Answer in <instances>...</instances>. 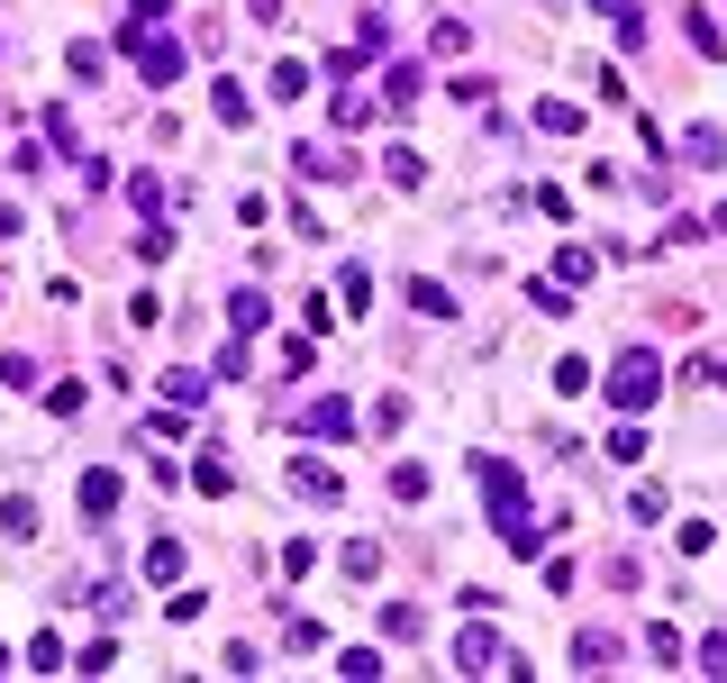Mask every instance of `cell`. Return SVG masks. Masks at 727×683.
Segmentation results:
<instances>
[{
	"instance_id": "cell-16",
	"label": "cell",
	"mask_w": 727,
	"mask_h": 683,
	"mask_svg": "<svg viewBox=\"0 0 727 683\" xmlns=\"http://www.w3.org/2000/svg\"><path fill=\"white\" fill-rule=\"evenodd\" d=\"M682 37L700 46V56H727V37H718V19H710V10H691V19H682Z\"/></svg>"
},
{
	"instance_id": "cell-14",
	"label": "cell",
	"mask_w": 727,
	"mask_h": 683,
	"mask_svg": "<svg viewBox=\"0 0 727 683\" xmlns=\"http://www.w3.org/2000/svg\"><path fill=\"white\" fill-rule=\"evenodd\" d=\"M227 484H237V465H227V455H200V474H192V492H210V501H219Z\"/></svg>"
},
{
	"instance_id": "cell-29",
	"label": "cell",
	"mask_w": 727,
	"mask_h": 683,
	"mask_svg": "<svg viewBox=\"0 0 727 683\" xmlns=\"http://www.w3.org/2000/svg\"><path fill=\"white\" fill-rule=\"evenodd\" d=\"M591 10H609V19H628V10H637V0H591Z\"/></svg>"
},
{
	"instance_id": "cell-2",
	"label": "cell",
	"mask_w": 727,
	"mask_h": 683,
	"mask_svg": "<svg viewBox=\"0 0 727 683\" xmlns=\"http://www.w3.org/2000/svg\"><path fill=\"white\" fill-rule=\"evenodd\" d=\"M655 392H664L655 346H628V356H618V374H609V401H618L628 419H645V411H655Z\"/></svg>"
},
{
	"instance_id": "cell-22",
	"label": "cell",
	"mask_w": 727,
	"mask_h": 683,
	"mask_svg": "<svg viewBox=\"0 0 727 683\" xmlns=\"http://www.w3.org/2000/svg\"><path fill=\"white\" fill-rule=\"evenodd\" d=\"M419 83H428L419 64H392V83H382V92H392V110H409V100H419Z\"/></svg>"
},
{
	"instance_id": "cell-8",
	"label": "cell",
	"mask_w": 727,
	"mask_h": 683,
	"mask_svg": "<svg viewBox=\"0 0 727 683\" xmlns=\"http://www.w3.org/2000/svg\"><path fill=\"white\" fill-rule=\"evenodd\" d=\"M137 574H146V584H173V574H182V538H155L137 556Z\"/></svg>"
},
{
	"instance_id": "cell-28",
	"label": "cell",
	"mask_w": 727,
	"mask_h": 683,
	"mask_svg": "<svg viewBox=\"0 0 727 683\" xmlns=\"http://www.w3.org/2000/svg\"><path fill=\"white\" fill-rule=\"evenodd\" d=\"M246 10H255V19H264V28H273V19H282V0H246Z\"/></svg>"
},
{
	"instance_id": "cell-5",
	"label": "cell",
	"mask_w": 727,
	"mask_h": 683,
	"mask_svg": "<svg viewBox=\"0 0 727 683\" xmlns=\"http://www.w3.org/2000/svg\"><path fill=\"white\" fill-rule=\"evenodd\" d=\"M292 492H300V501H319V511H328V501H346V474H336L328 455H292Z\"/></svg>"
},
{
	"instance_id": "cell-20",
	"label": "cell",
	"mask_w": 727,
	"mask_h": 683,
	"mask_svg": "<svg viewBox=\"0 0 727 683\" xmlns=\"http://www.w3.org/2000/svg\"><path fill=\"white\" fill-rule=\"evenodd\" d=\"M227 328H264V292H227Z\"/></svg>"
},
{
	"instance_id": "cell-12",
	"label": "cell",
	"mask_w": 727,
	"mask_h": 683,
	"mask_svg": "<svg viewBox=\"0 0 727 683\" xmlns=\"http://www.w3.org/2000/svg\"><path fill=\"white\" fill-rule=\"evenodd\" d=\"M537 129L545 137H582V110H574V100H537Z\"/></svg>"
},
{
	"instance_id": "cell-9",
	"label": "cell",
	"mask_w": 727,
	"mask_h": 683,
	"mask_svg": "<svg viewBox=\"0 0 727 683\" xmlns=\"http://www.w3.org/2000/svg\"><path fill=\"white\" fill-rule=\"evenodd\" d=\"M382 173H392L401 192H419V183H428V156H419V146H392V156H382Z\"/></svg>"
},
{
	"instance_id": "cell-26",
	"label": "cell",
	"mask_w": 727,
	"mask_h": 683,
	"mask_svg": "<svg viewBox=\"0 0 727 683\" xmlns=\"http://www.w3.org/2000/svg\"><path fill=\"white\" fill-rule=\"evenodd\" d=\"M28 666H37V674H56V666H64V638H56V629H46V638H28Z\"/></svg>"
},
{
	"instance_id": "cell-15",
	"label": "cell",
	"mask_w": 727,
	"mask_h": 683,
	"mask_svg": "<svg viewBox=\"0 0 727 683\" xmlns=\"http://www.w3.org/2000/svg\"><path fill=\"white\" fill-rule=\"evenodd\" d=\"M382 638H401V647H409V638H428V620L409 611V601H392V611H382Z\"/></svg>"
},
{
	"instance_id": "cell-23",
	"label": "cell",
	"mask_w": 727,
	"mask_h": 683,
	"mask_svg": "<svg viewBox=\"0 0 727 683\" xmlns=\"http://www.w3.org/2000/svg\"><path fill=\"white\" fill-rule=\"evenodd\" d=\"M300 92H309V64L282 56V64H273V100H300Z\"/></svg>"
},
{
	"instance_id": "cell-24",
	"label": "cell",
	"mask_w": 727,
	"mask_h": 683,
	"mask_svg": "<svg viewBox=\"0 0 727 683\" xmlns=\"http://www.w3.org/2000/svg\"><path fill=\"white\" fill-rule=\"evenodd\" d=\"M392 501H428V465H392Z\"/></svg>"
},
{
	"instance_id": "cell-25",
	"label": "cell",
	"mask_w": 727,
	"mask_h": 683,
	"mask_svg": "<svg viewBox=\"0 0 727 683\" xmlns=\"http://www.w3.org/2000/svg\"><path fill=\"white\" fill-rule=\"evenodd\" d=\"M336 674H364V683H373V674H382V656H373V647H336Z\"/></svg>"
},
{
	"instance_id": "cell-18",
	"label": "cell",
	"mask_w": 727,
	"mask_h": 683,
	"mask_svg": "<svg viewBox=\"0 0 727 683\" xmlns=\"http://www.w3.org/2000/svg\"><path fill=\"white\" fill-rule=\"evenodd\" d=\"M609 455H618V465H637V455H645V419H618L609 428Z\"/></svg>"
},
{
	"instance_id": "cell-3",
	"label": "cell",
	"mask_w": 727,
	"mask_h": 683,
	"mask_svg": "<svg viewBox=\"0 0 727 683\" xmlns=\"http://www.w3.org/2000/svg\"><path fill=\"white\" fill-rule=\"evenodd\" d=\"M119 46H127V64L146 73V92H164L173 73H182V46H173L164 28H137V19H127V37H119Z\"/></svg>"
},
{
	"instance_id": "cell-1",
	"label": "cell",
	"mask_w": 727,
	"mask_h": 683,
	"mask_svg": "<svg viewBox=\"0 0 727 683\" xmlns=\"http://www.w3.org/2000/svg\"><path fill=\"white\" fill-rule=\"evenodd\" d=\"M455 666H464V674H501V666H509V674H528V666H518V647L501 638V620H482V611L455 629Z\"/></svg>"
},
{
	"instance_id": "cell-19",
	"label": "cell",
	"mask_w": 727,
	"mask_h": 683,
	"mask_svg": "<svg viewBox=\"0 0 727 683\" xmlns=\"http://www.w3.org/2000/svg\"><path fill=\"white\" fill-rule=\"evenodd\" d=\"M574 666H618V638H601V629L582 638V629H574Z\"/></svg>"
},
{
	"instance_id": "cell-13",
	"label": "cell",
	"mask_w": 727,
	"mask_h": 683,
	"mask_svg": "<svg viewBox=\"0 0 727 683\" xmlns=\"http://www.w3.org/2000/svg\"><path fill=\"white\" fill-rule=\"evenodd\" d=\"M0 528H10V538H37V501L28 492H0Z\"/></svg>"
},
{
	"instance_id": "cell-7",
	"label": "cell",
	"mask_w": 727,
	"mask_h": 683,
	"mask_svg": "<svg viewBox=\"0 0 727 683\" xmlns=\"http://www.w3.org/2000/svg\"><path fill=\"white\" fill-rule=\"evenodd\" d=\"M83 511H91V520H110V511H119V474H110V465H91V474H83Z\"/></svg>"
},
{
	"instance_id": "cell-21",
	"label": "cell",
	"mask_w": 727,
	"mask_h": 683,
	"mask_svg": "<svg viewBox=\"0 0 727 683\" xmlns=\"http://www.w3.org/2000/svg\"><path fill=\"white\" fill-rule=\"evenodd\" d=\"M401 428H409V401H401V392L373 401V438H401Z\"/></svg>"
},
{
	"instance_id": "cell-11",
	"label": "cell",
	"mask_w": 727,
	"mask_h": 683,
	"mask_svg": "<svg viewBox=\"0 0 727 683\" xmlns=\"http://www.w3.org/2000/svg\"><path fill=\"white\" fill-rule=\"evenodd\" d=\"M682 156H691V164H727V129H710V119H700V129L682 137Z\"/></svg>"
},
{
	"instance_id": "cell-4",
	"label": "cell",
	"mask_w": 727,
	"mask_h": 683,
	"mask_svg": "<svg viewBox=\"0 0 727 683\" xmlns=\"http://www.w3.org/2000/svg\"><path fill=\"white\" fill-rule=\"evenodd\" d=\"M292 428H300V438H328V447H346V438H364L355 401H336V392H328V401H309V411H300Z\"/></svg>"
},
{
	"instance_id": "cell-10",
	"label": "cell",
	"mask_w": 727,
	"mask_h": 683,
	"mask_svg": "<svg viewBox=\"0 0 727 683\" xmlns=\"http://www.w3.org/2000/svg\"><path fill=\"white\" fill-rule=\"evenodd\" d=\"M409 310H428V319H455V292L436 283V273H419V283H409Z\"/></svg>"
},
{
	"instance_id": "cell-6",
	"label": "cell",
	"mask_w": 727,
	"mask_h": 683,
	"mask_svg": "<svg viewBox=\"0 0 727 683\" xmlns=\"http://www.w3.org/2000/svg\"><path fill=\"white\" fill-rule=\"evenodd\" d=\"M336 565H346V584H373V574H382V538H346Z\"/></svg>"
},
{
	"instance_id": "cell-17",
	"label": "cell",
	"mask_w": 727,
	"mask_h": 683,
	"mask_svg": "<svg viewBox=\"0 0 727 683\" xmlns=\"http://www.w3.org/2000/svg\"><path fill=\"white\" fill-rule=\"evenodd\" d=\"M210 110L227 119V129H246V83H227V73H219V92H210Z\"/></svg>"
},
{
	"instance_id": "cell-27",
	"label": "cell",
	"mask_w": 727,
	"mask_h": 683,
	"mask_svg": "<svg viewBox=\"0 0 727 683\" xmlns=\"http://www.w3.org/2000/svg\"><path fill=\"white\" fill-rule=\"evenodd\" d=\"M700 666H710V674H727V629H718L710 647H700Z\"/></svg>"
}]
</instances>
